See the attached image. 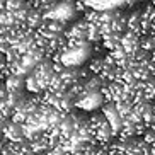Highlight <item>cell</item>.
I'll return each instance as SVG.
<instances>
[{"mask_svg": "<svg viewBox=\"0 0 155 155\" xmlns=\"http://www.w3.org/2000/svg\"><path fill=\"white\" fill-rule=\"evenodd\" d=\"M92 53H94V48L91 41L68 39L67 46L55 58V61L63 67H82L87 60L92 58Z\"/></svg>", "mask_w": 155, "mask_h": 155, "instance_id": "1", "label": "cell"}, {"mask_svg": "<svg viewBox=\"0 0 155 155\" xmlns=\"http://www.w3.org/2000/svg\"><path fill=\"white\" fill-rule=\"evenodd\" d=\"M77 12H78L77 0H58V2H53L48 7V10L45 12V17L68 24L75 19Z\"/></svg>", "mask_w": 155, "mask_h": 155, "instance_id": "2", "label": "cell"}]
</instances>
